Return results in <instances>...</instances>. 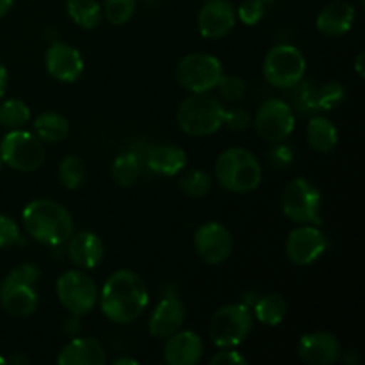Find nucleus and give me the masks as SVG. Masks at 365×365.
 Here are the masks:
<instances>
[{"label":"nucleus","mask_w":365,"mask_h":365,"mask_svg":"<svg viewBox=\"0 0 365 365\" xmlns=\"http://www.w3.org/2000/svg\"><path fill=\"white\" fill-rule=\"evenodd\" d=\"M344 88H342L341 82L337 81H331L327 82L319 91L316 93V102H317V109H324V110H330L334 109L335 106L344 100Z\"/></svg>","instance_id":"473e14b6"},{"label":"nucleus","mask_w":365,"mask_h":365,"mask_svg":"<svg viewBox=\"0 0 365 365\" xmlns=\"http://www.w3.org/2000/svg\"><path fill=\"white\" fill-rule=\"evenodd\" d=\"M298 355L305 364L330 365L341 356V344L330 331H312L299 339Z\"/></svg>","instance_id":"dca6fc26"},{"label":"nucleus","mask_w":365,"mask_h":365,"mask_svg":"<svg viewBox=\"0 0 365 365\" xmlns=\"http://www.w3.org/2000/svg\"><path fill=\"white\" fill-rule=\"evenodd\" d=\"M0 159L6 166L29 173V171L38 170L43 164L45 146L38 135L24 128L9 130L0 141Z\"/></svg>","instance_id":"0eeeda50"},{"label":"nucleus","mask_w":365,"mask_h":365,"mask_svg":"<svg viewBox=\"0 0 365 365\" xmlns=\"http://www.w3.org/2000/svg\"><path fill=\"white\" fill-rule=\"evenodd\" d=\"M34 132L41 141L59 143L66 139L70 132V123L63 114L43 113L34 120Z\"/></svg>","instance_id":"393cba45"},{"label":"nucleus","mask_w":365,"mask_h":365,"mask_svg":"<svg viewBox=\"0 0 365 365\" xmlns=\"http://www.w3.org/2000/svg\"><path fill=\"white\" fill-rule=\"evenodd\" d=\"M2 364H6V359H4V356L0 355V365H2Z\"/></svg>","instance_id":"c03bdc74"},{"label":"nucleus","mask_w":365,"mask_h":365,"mask_svg":"<svg viewBox=\"0 0 365 365\" xmlns=\"http://www.w3.org/2000/svg\"><path fill=\"white\" fill-rule=\"evenodd\" d=\"M252 330V310L242 303L221 307L209 323V337L217 348H235L250 337Z\"/></svg>","instance_id":"39448f33"},{"label":"nucleus","mask_w":365,"mask_h":365,"mask_svg":"<svg viewBox=\"0 0 365 365\" xmlns=\"http://www.w3.org/2000/svg\"><path fill=\"white\" fill-rule=\"evenodd\" d=\"M57 298L71 316L81 317L95 309L98 289L88 273L82 269H70L57 280Z\"/></svg>","instance_id":"6e6552de"},{"label":"nucleus","mask_w":365,"mask_h":365,"mask_svg":"<svg viewBox=\"0 0 365 365\" xmlns=\"http://www.w3.org/2000/svg\"><path fill=\"white\" fill-rule=\"evenodd\" d=\"M185 321L184 303L175 296H168L153 310L148 321V331L155 339H168L182 328Z\"/></svg>","instance_id":"6ab92c4d"},{"label":"nucleus","mask_w":365,"mask_h":365,"mask_svg":"<svg viewBox=\"0 0 365 365\" xmlns=\"http://www.w3.org/2000/svg\"><path fill=\"white\" fill-rule=\"evenodd\" d=\"M203 356V341L198 334L178 330L166 339L164 360L170 365H195Z\"/></svg>","instance_id":"f3484780"},{"label":"nucleus","mask_w":365,"mask_h":365,"mask_svg":"<svg viewBox=\"0 0 365 365\" xmlns=\"http://www.w3.org/2000/svg\"><path fill=\"white\" fill-rule=\"evenodd\" d=\"M29 120H31V109L21 100L11 98L0 103V127L7 130H18L24 128Z\"/></svg>","instance_id":"cd10ccee"},{"label":"nucleus","mask_w":365,"mask_h":365,"mask_svg":"<svg viewBox=\"0 0 365 365\" xmlns=\"http://www.w3.org/2000/svg\"><path fill=\"white\" fill-rule=\"evenodd\" d=\"M6 89H7V71H6V66L0 63V98L6 95Z\"/></svg>","instance_id":"ea45409f"},{"label":"nucleus","mask_w":365,"mask_h":365,"mask_svg":"<svg viewBox=\"0 0 365 365\" xmlns=\"http://www.w3.org/2000/svg\"><path fill=\"white\" fill-rule=\"evenodd\" d=\"M29 237L46 246H59L73 234V217L66 207L53 200H34L21 212Z\"/></svg>","instance_id":"f03ea898"},{"label":"nucleus","mask_w":365,"mask_h":365,"mask_svg":"<svg viewBox=\"0 0 365 365\" xmlns=\"http://www.w3.org/2000/svg\"><path fill=\"white\" fill-rule=\"evenodd\" d=\"M220 89L221 98L227 100V102H237L242 96L246 95V82L241 77H235V75H225L220 78L216 86Z\"/></svg>","instance_id":"72a5a7b5"},{"label":"nucleus","mask_w":365,"mask_h":365,"mask_svg":"<svg viewBox=\"0 0 365 365\" xmlns=\"http://www.w3.org/2000/svg\"><path fill=\"white\" fill-rule=\"evenodd\" d=\"M287 316V302L280 294H266L255 303V317L266 327H278Z\"/></svg>","instance_id":"a878e982"},{"label":"nucleus","mask_w":365,"mask_h":365,"mask_svg":"<svg viewBox=\"0 0 365 365\" xmlns=\"http://www.w3.org/2000/svg\"><path fill=\"white\" fill-rule=\"evenodd\" d=\"M0 303L7 314L14 317H27L38 309V292L34 285L20 284L6 278L0 287Z\"/></svg>","instance_id":"aec40b11"},{"label":"nucleus","mask_w":365,"mask_h":365,"mask_svg":"<svg viewBox=\"0 0 365 365\" xmlns=\"http://www.w3.org/2000/svg\"><path fill=\"white\" fill-rule=\"evenodd\" d=\"M68 14L81 29L91 31L102 20V7L96 0H68Z\"/></svg>","instance_id":"bb28decb"},{"label":"nucleus","mask_w":365,"mask_h":365,"mask_svg":"<svg viewBox=\"0 0 365 365\" xmlns=\"http://www.w3.org/2000/svg\"><path fill=\"white\" fill-rule=\"evenodd\" d=\"M264 4H269V2H274V0H262Z\"/></svg>","instance_id":"a18cd8bd"},{"label":"nucleus","mask_w":365,"mask_h":365,"mask_svg":"<svg viewBox=\"0 0 365 365\" xmlns=\"http://www.w3.org/2000/svg\"><path fill=\"white\" fill-rule=\"evenodd\" d=\"M282 209L291 221L299 225H321V192L307 178H296L282 195Z\"/></svg>","instance_id":"1a4fd4ad"},{"label":"nucleus","mask_w":365,"mask_h":365,"mask_svg":"<svg viewBox=\"0 0 365 365\" xmlns=\"http://www.w3.org/2000/svg\"><path fill=\"white\" fill-rule=\"evenodd\" d=\"M221 351H217L212 359L209 360L210 365H246L248 360L241 355V353L235 351L234 348H220Z\"/></svg>","instance_id":"58836bf2"},{"label":"nucleus","mask_w":365,"mask_h":365,"mask_svg":"<svg viewBox=\"0 0 365 365\" xmlns=\"http://www.w3.org/2000/svg\"><path fill=\"white\" fill-rule=\"evenodd\" d=\"M123 364L138 365V360H134V359H118V360H114V365H123Z\"/></svg>","instance_id":"37998d69"},{"label":"nucleus","mask_w":365,"mask_h":365,"mask_svg":"<svg viewBox=\"0 0 365 365\" xmlns=\"http://www.w3.org/2000/svg\"><path fill=\"white\" fill-rule=\"evenodd\" d=\"M327 252V237L317 225H302L289 234L285 242L287 259L294 266H310Z\"/></svg>","instance_id":"ddd939ff"},{"label":"nucleus","mask_w":365,"mask_h":365,"mask_svg":"<svg viewBox=\"0 0 365 365\" xmlns=\"http://www.w3.org/2000/svg\"><path fill=\"white\" fill-rule=\"evenodd\" d=\"M225 107L216 96L207 93H192L178 106L177 123L185 134L202 138L216 134L223 127Z\"/></svg>","instance_id":"20e7f679"},{"label":"nucleus","mask_w":365,"mask_h":365,"mask_svg":"<svg viewBox=\"0 0 365 365\" xmlns=\"http://www.w3.org/2000/svg\"><path fill=\"white\" fill-rule=\"evenodd\" d=\"M9 280L20 282V284H29V285H36V282L39 280V269L31 262L20 264L18 267H14L9 274H7Z\"/></svg>","instance_id":"4c0bfd02"},{"label":"nucleus","mask_w":365,"mask_h":365,"mask_svg":"<svg viewBox=\"0 0 365 365\" xmlns=\"http://www.w3.org/2000/svg\"><path fill=\"white\" fill-rule=\"evenodd\" d=\"M355 7L346 0H331L317 14L316 27L321 34L339 38L351 31L355 24Z\"/></svg>","instance_id":"412c9836"},{"label":"nucleus","mask_w":365,"mask_h":365,"mask_svg":"<svg viewBox=\"0 0 365 365\" xmlns=\"http://www.w3.org/2000/svg\"><path fill=\"white\" fill-rule=\"evenodd\" d=\"M106 349L95 339L78 337L68 342L57 356L59 365H103L106 364Z\"/></svg>","instance_id":"4be33fe9"},{"label":"nucleus","mask_w":365,"mask_h":365,"mask_svg":"<svg viewBox=\"0 0 365 365\" xmlns=\"http://www.w3.org/2000/svg\"><path fill=\"white\" fill-rule=\"evenodd\" d=\"M177 82L189 93H209L223 77L220 59L209 53H189L177 64Z\"/></svg>","instance_id":"9d476101"},{"label":"nucleus","mask_w":365,"mask_h":365,"mask_svg":"<svg viewBox=\"0 0 365 365\" xmlns=\"http://www.w3.org/2000/svg\"><path fill=\"white\" fill-rule=\"evenodd\" d=\"M307 143L312 150L319 153H328L337 146V127L328 118L316 116L307 125Z\"/></svg>","instance_id":"b1692460"},{"label":"nucleus","mask_w":365,"mask_h":365,"mask_svg":"<svg viewBox=\"0 0 365 365\" xmlns=\"http://www.w3.org/2000/svg\"><path fill=\"white\" fill-rule=\"evenodd\" d=\"M355 70H356V73L360 75V77H365V70H364V52H360L359 56H356Z\"/></svg>","instance_id":"a19ab883"},{"label":"nucleus","mask_w":365,"mask_h":365,"mask_svg":"<svg viewBox=\"0 0 365 365\" xmlns=\"http://www.w3.org/2000/svg\"><path fill=\"white\" fill-rule=\"evenodd\" d=\"M235 7L230 0H209L198 16L200 34L207 39L225 38L235 27Z\"/></svg>","instance_id":"4468645a"},{"label":"nucleus","mask_w":365,"mask_h":365,"mask_svg":"<svg viewBox=\"0 0 365 365\" xmlns=\"http://www.w3.org/2000/svg\"><path fill=\"white\" fill-rule=\"evenodd\" d=\"M214 173L221 187L235 195L255 191L262 180V166L259 159L246 148L225 150L217 157Z\"/></svg>","instance_id":"7ed1b4c3"},{"label":"nucleus","mask_w":365,"mask_h":365,"mask_svg":"<svg viewBox=\"0 0 365 365\" xmlns=\"http://www.w3.org/2000/svg\"><path fill=\"white\" fill-rule=\"evenodd\" d=\"M146 164L152 171L157 175H166V177H173V175L180 173L187 164V155L180 146L175 145H157L150 150Z\"/></svg>","instance_id":"5701e85b"},{"label":"nucleus","mask_w":365,"mask_h":365,"mask_svg":"<svg viewBox=\"0 0 365 365\" xmlns=\"http://www.w3.org/2000/svg\"><path fill=\"white\" fill-rule=\"evenodd\" d=\"M296 125L294 110L287 102L271 98L259 107L255 114V128L262 139L282 143L292 134Z\"/></svg>","instance_id":"9b49d317"},{"label":"nucleus","mask_w":365,"mask_h":365,"mask_svg":"<svg viewBox=\"0 0 365 365\" xmlns=\"http://www.w3.org/2000/svg\"><path fill=\"white\" fill-rule=\"evenodd\" d=\"M210 175L203 170H191L180 178V189L191 198H202L210 191Z\"/></svg>","instance_id":"7c9ffc66"},{"label":"nucleus","mask_w":365,"mask_h":365,"mask_svg":"<svg viewBox=\"0 0 365 365\" xmlns=\"http://www.w3.org/2000/svg\"><path fill=\"white\" fill-rule=\"evenodd\" d=\"M102 13L109 20V24L120 25L127 24L135 13V0H106L102 7Z\"/></svg>","instance_id":"2f4dec72"},{"label":"nucleus","mask_w":365,"mask_h":365,"mask_svg":"<svg viewBox=\"0 0 365 365\" xmlns=\"http://www.w3.org/2000/svg\"><path fill=\"white\" fill-rule=\"evenodd\" d=\"M20 242V228L11 217L0 214V250Z\"/></svg>","instance_id":"e433bc0d"},{"label":"nucleus","mask_w":365,"mask_h":365,"mask_svg":"<svg viewBox=\"0 0 365 365\" xmlns=\"http://www.w3.org/2000/svg\"><path fill=\"white\" fill-rule=\"evenodd\" d=\"M148 299L145 280L134 271L120 269L103 284L100 292V309L113 323L128 324L145 312Z\"/></svg>","instance_id":"f257e3e1"},{"label":"nucleus","mask_w":365,"mask_h":365,"mask_svg":"<svg viewBox=\"0 0 365 365\" xmlns=\"http://www.w3.org/2000/svg\"><path fill=\"white\" fill-rule=\"evenodd\" d=\"M192 242H195V250L200 259L205 260L210 266L225 262L234 250L230 230L217 221H209L196 228Z\"/></svg>","instance_id":"f8f14e48"},{"label":"nucleus","mask_w":365,"mask_h":365,"mask_svg":"<svg viewBox=\"0 0 365 365\" xmlns=\"http://www.w3.org/2000/svg\"><path fill=\"white\" fill-rule=\"evenodd\" d=\"M45 66L46 71L52 75L56 81L71 82L77 81L84 71V61H82L81 52L75 46L68 45V43H52L46 50L45 56Z\"/></svg>","instance_id":"2eb2a0df"},{"label":"nucleus","mask_w":365,"mask_h":365,"mask_svg":"<svg viewBox=\"0 0 365 365\" xmlns=\"http://www.w3.org/2000/svg\"><path fill=\"white\" fill-rule=\"evenodd\" d=\"M252 123V116H250L248 110L245 109H225L223 116V125L230 130H246Z\"/></svg>","instance_id":"c9c22d12"},{"label":"nucleus","mask_w":365,"mask_h":365,"mask_svg":"<svg viewBox=\"0 0 365 365\" xmlns=\"http://www.w3.org/2000/svg\"><path fill=\"white\" fill-rule=\"evenodd\" d=\"M307 61L292 45H277L267 52L262 71L271 86L280 89L296 88L305 77Z\"/></svg>","instance_id":"423d86ee"},{"label":"nucleus","mask_w":365,"mask_h":365,"mask_svg":"<svg viewBox=\"0 0 365 365\" xmlns=\"http://www.w3.org/2000/svg\"><path fill=\"white\" fill-rule=\"evenodd\" d=\"M264 6L266 4L262 0H242L235 14L245 25H257L264 18V13H266Z\"/></svg>","instance_id":"f704fd0d"},{"label":"nucleus","mask_w":365,"mask_h":365,"mask_svg":"<svg viewBox=\"0 0 365 365\" xmlns=\"http://www.w3.org/2000/svg\"><path fill=\"white\" fill-rule=\"evenodd\" d=\"M139 173H141V166H139L138 155H134V153L118 155L113 163V171H110L113 180L121 187H130L132 184H135Z\"/></svg>","instance_id":"c85d7f7f"},{"label":"nucleus","mask_w":365,"mask_h":365,"mask_svg":"<svg viewBox=\"0 0 365 365\" xmlns=\"http://www.w3.org/2000/svg\"><path fill=\"white\" fill-rule=\"evenodd\" d=\"M13 7V0H0V18L6 16Z\"/></svg>","instance_id":"79ce46f5"},{"label":"nucleus","mask_w":365,"mask_h":365,"mask_svg":"<svg viewBox=\"0 0 365 365\" xmlns=\"http://www.w3.org/2000/svg\"><path fill=\"white\" fill-rule=\"evenodd\" d=\"M106 255L102 239L93 232H77L68 239V257L78 269H95Z\"/></svg>","instance_id":"a211bd4d"},{"label":"nucleus","mask_w":365,"mask_h":365,"mask_svg":"<svg viewBox=\"0 0 365 365\" xmlns=\"http://www.w3.org/2000/svg\"><path fill=\"white\" fill-rule=\"evenodd\" d=\"M57 175H59L61 185H63L64 189L73 191V189H78L82 184H84L86 166L78 157L75 155L64 157V159L61 160V166H59V171H57Z\"/></svg>","instance_id":"c756f323"}]
</instances>
